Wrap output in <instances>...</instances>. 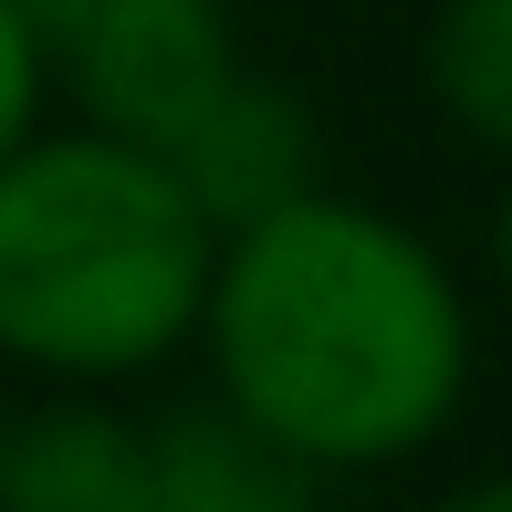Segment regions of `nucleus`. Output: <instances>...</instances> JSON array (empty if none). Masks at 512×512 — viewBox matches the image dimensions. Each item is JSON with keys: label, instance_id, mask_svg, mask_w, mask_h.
<instances>
[{"label": "nucleus", "instance_id": "obj_1", "mask_svg": "<svg viewBox=\"0 0 512 512\" xmlns=\"http://www.w3.org/2000/svg\"><path fill=\"white\" fill-rule=\"evenodd\" d=\"M209 398L304 471H398L471 398L481 324L450 251L377 199L304 189L220 230L199 304Z\"/></svg>", "mask_w": 512, "mask_h": 512}, {"label": "nucleus", "instance_id": "obj_2", "mask_svg": "<svg viewBox=\"0 0 512 512\" xmlns=\"http://www.w3.org/2000/svg\"><path fill=\"white\" fill-rule=\"evenodd\" d=\"M220 230L168 157L105 126H32L0 157V366L42 387H126L199 345Z\"/></svg>", "mask_w": 512, "mask_h": 512}, {"label": "nucleus", "instance_id": "obj_3", "mask_svg": "<svg viewBox=\"0 0 512 512\" xmlns=\"http://www.w3.org/2000/svg\"><path fill=\"white\" fill-rule=\"evenodd\" d=\"M230 74H241L230 0L136 11V21H105V32H84V42L53 53V84L74 95V126H105V136H126V147H168Z\"/></svg>", "mask_w": 512, "mask_h": 512}, {"label": "nucleus", "instance_id": "obj_4", "mask_svg": "<svg viewBox=\"0 0 512 512\" xmlns=\"http://www.w3.org/2000/svg\"><path fill=\"white\" fill-rule=\"evenodd\" d=\"M147 157H168V178L189 189V209L209 230H241V220H262V209L324 189V147H314L304 95L272 84V74H251V63L168 136V147H147Z\"/></svg>", "mask_w": 512, "mask_h": 512}, {"label": "nucleus", "instance_id": "obj_5", "mask_svg": "<svg viewBox=\"0 0 512 512\" xmlns=\"http://www.w3.org/2000/svg\"><path fill=\"white\" fill-rule=\"evenodd\" d=\"M0 512H147V418L105 387H53L0 429Z\"/></svg>", "mask_w": 512, "mask_h": 512}, {"label": "nucleus", "instance_id": "obj_6", "mask_svg": "<svg viewBox=\"0 0 512 512\" xmlns=\"http://www.w3.org/2000/svg\"><path fill=\"white\" fill-rule=\"evenodd\" d=\"M147 512H324V471H304L241 408L199 398L147 418Z\"/></svg>", "mask_w": 512, "mask_h": 512}, {"label": "nucleus", "instance_id": "obj_7", "mask_svg": "<svg viewBox=\"0 0 512 512\" xmlns=\"http://www.w3.org/2000/svg\"><path fill=\"white\" fill-rule=\"evenodd\" d=\"M418 84H429V105L450 115L481 157L512 168V0H429Z\"/></svg>", "mask_w": 512, "mask_h": 512}, {"label": "nucleus", "instance_id": "obj_8", "mask_svg": "<svg viewBox=\"0 0 512 512\" xmlns=\"http://www.w3.org/2000/svg\"><path fill=\"white\" fill-rule=\"evenodd\" d=\"M42 95H53V53H42V32L21 21V0H0V157L42 126Z\"/></svg>", "mask_w": 512, "mask_h": 512}, {"label": "nucleus", "instance_id": "obj_9", "mask_svg": "<svg viewBox=\"0 0 512 512\" xmlns=\"http://www.w3.org/2000/svg\"><path fill=\"white\" fill-rule=\"evenodd\" d=\"M136 11H178V0H21V21L42 32V53H63V42L105 32V21H136Z\"/></svg>", "mask_w": 512, "mask_h": 512}, {"label": "nucleus", "instance_id": "obj_10", "mask_svg": "<svg viewBox=\"0 0 512 512\" xmlns=\"http://www.w3.org/2000/svg\"><path fill=\"white\" fill-rule=\"evenodd\" d=\"M429 512H512V471H492V481H460V492H439Z\"/></svg>", "mask_w": 512, "mask_h": 512}, {"label": "nucleus", "instance_id": "obj_11", "mask_svg": "<svg viewBox=\"0 0 512 512\" xmlns=\"http://www.w3.org/2000/svg\"><path fill=\"white\" fill-rule=\"evenodd\" d=\"M492 283H502V304H512V189H502V209H492Z\"/></svg>", "mask_w": 512, "mask_h": 512}, {"label": "nucleus", "instance_id": "obj_12", "mask_svg": "<svg viewBox=\"0 0 512 512\" xmlns=\"http://www.w3.org/2000/svg\"><path fill=\"white\" fill-rule=\"evenodd\" d=\"M0 377H11V366H0ZM0 429H11V387H0Z\"/></svg>", "mask_w": 512, "mask_h": 512}]
</instances>
